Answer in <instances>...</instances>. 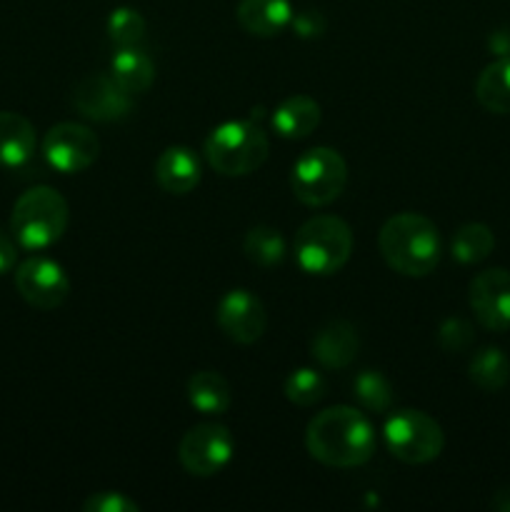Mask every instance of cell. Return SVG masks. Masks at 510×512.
<instances>
[{
	"instance_id": "30",
	"label": "cell",
	"mask_w": 510,
	"mask_h": 512,
	"mask_svg": "<svg viewBox=\"0 0 510 512\" xmlns=\"http://www.w3.org/2000/svg\"><path fill=\"white\" fill-rule=\"evenodd\" d=\"M290 25L300 38H320L325 33V18L318 10H303V13L293 15Z\"/></svg>"
},
{
	"instance_id": "23",
	"label": "cell",
	"mask_w": 510,
	"mask_h": 512,
	"mask_svg": "<svg viewBox=\"0 0 510 512\" xmlns=\"http://www.w3.org/2000/svg\"><path fill=\"white\" fill-rule=\"evenodd\" d=\"M495 248V235L488 225L483 223H468L463 228H458V233L453 235V243H450V253L458 263L463 265H475L483 263Z\"/></svg>"
},
{
	"instance_id": "9",
	"label": "cell",
	"mask_w": 510,
	"mask_h": 512,
	"mask_svg": "<svg viewBox=\"0 0 510 512\" xmlns=\"http://www.w3.org/2000/svg\"><path fill=\"white\" fill-rule=\"evenodd\" d=\"M15 288L35 310H55L68 300L70 278L53 258L33 255L15 268Z\"/></svg>"
},
{
	"instance_id": "8",
	"label": "cell",
	"mask_w": 510,
	"mask_h": 512,
	"mask_svg": "<svg viewBox=\"0 0 510 512\" xmlns=\"http://www.w3.org/2000/svg\"><path fill=\"white\" fill-rule=\"evenodd\" d=\"M233 435L220 423H200L183 435L178 458L195 478H213L233 460Z\"/></svg>"
},
{
	"instance_id": "24",
	"label": "cell",
	"mask_w": 510,
	"mask_h": 512,
	"mask_svg": "<svg viewBox=\"0 0 510 512\" xmlns=\"http://www.w3.org/2000/svg\"><path fill=\"white\" fill-rule=\"evenodd\" d=\"M243 250L248 260H253L260 268H275L285 258V240L280 230L270 228V225H255L245 233Z\"/></svg>"
},
{
	"instance_id": "3",
	"label": "cell",
	"mask_w": 510,
	"mask_h": 512,
	"mask_svg": "<svg viewBox=\"0 0 510 512\" xmlns=\"http://www.w3.org/2000/svg\"><path fill=\"white\" fill-rule=\"evenodd\" d=\"M68 218V203L63 195L48 185H35L15 200L10 233L20 248L38 253L63 238Z\"/></svg>"
},
{
	"instance_id": "7",
	"label": "cell",
	"mask_w": 510,
	"mask_h": 512,
	"mask_svg": "<svg viewBox=\"0 0 510 512\" xmlns=\"http://www.w3.org/2000/svg\"><path fill=\"white\" fill-rule=\"evenodd\" d=\"M383 433L390 453L408 465H425L443 453V428L423 410H398L385 420Z\"/></svg>"
},
{
	"instance_id": "6",
	"label": "cell",
	"mask_w": 510,
	"mask_h": 512,
	"mask_svg": "<svg viewBox=\"0 0 510 512\" xmlns=\"http://www.w3.org/2000/svg\"><path fill=\"white\" fill-rule=\"evenodd\" d=\"M348 183V165L333 148H313L298 158L290 175L295 198L310 208H323L340 198Z\"/></svg>"
},
{
	"instance_id": "32",
	"label": "cell",
	"mask_w": 510,
	"mask_h": 512,
	"mask_svg": "<svg viewBox=\"0 0 510 512\" xmlns=\"http://www.w3.org/2000/svg\"><path fill=\"white\" fill-rule=\"evenodd\" d=\"M490 508L498 512H510V488H500L490 500Z\"/></svg>"
},
{
	"instance_id": "5",
	"label": "cell",
	"mask_w": 510,
	"mask_h": 512,
	"mask_svg": "<svg viewBox=\"0 0 510 512\" xmlns=\"http://www.w3.org/2000/svg\"><path fill=\"white\" fill-rule=\"evenodd\" d=\"M353 253V230L338 215H315L295 233V260L308 275H335Z\"/></svg>"
},
{
	"instance_id": "17",
	"label": "cell",
	"mask_w": 510,
	"mask_h": 512,
	"mask_svg": "<svg viewBox=\"0 0 510 512\" xmlns=\"http://www.w3.org/2000/svg\"><path fill=\"white\" fill-rule=\"evenodd\" d=\"M35 153V128L25 115L0 110V168H18Z\"/></svg>"
},
{
	"instance_id": "12",
	"label": "cell",
	"mask_w": 510,
	"mask_h": 512,
	"mask_svg": "<svg viewBox=\"0 0 510 512\" xmlns=\"http://www.w3.org/2000/svg\"><path fill=\"white\" fill-rule=\"evenodd\" d=\"M468 303L485 330L505 333L510 328V270L490 268L475 275L470 280Z\"/></svg>"
},
{
	"instance_id": "19",
	"label": "cell",
	"mask_w": 510,
	"mask_h": 512,
	"mask_svg": "<svg viewBox=\"0 0 510 512\" xmlns=\"http://www.w3.org/2000/svg\"><path fill=\"white\" fill-rule=\"evenodd\" d=\"M110 75L128 93L138 95L153 85L155 63L140 45H120L113 53V58H110Z\"/></svg>"
},
{
	"instance_id": "27",
	"label": "cell",
	"mask_w": 510,
	"mask_h": 512,
	"mask_svg": "<svg viewBox=\"0 0 510 512\" xmlns=\"http://www.w3.org/2000/svg\"><path fill=\"white\" fill-rule=\"evenodd\" d=\"M108 38L113 40L115 45H140V40L145 38V18L135 8H115L113 13L108 15Z\"/></svg>"
},
{
	"instance_id": "2",
	"label": "cell",
	"mask_w": 510,
	"mask_h": 512,
	"mask_svg": "<svg viewBox=\"0 0 510 512\" xmlns=\"http://www.w3.org/2000/svg\"><path fill=\"white\" fill-rule=\"evenodd\" d=\"M378 248L395 273L423 278L438 268L443 245L433 220L420 213H398L380 228Z\"/></svg>"
},
{
	"instance_id": "11",
	"label": "cell",
	"mask_w": 510,
	"mask_h": 512,
	"mask_svg": "<svg viewBox=\"0 0 510 512\" xmlns=\"http://www.w3.org/2000/svg\"><path fill=\"white\" fill-rule=\"evenodd\" d=\"M73 105L83 118L95 123H118L133 110V93H128L113 75L93 73L73 88Z\"/></svg>"
},
{
	"instance_id": "26",
	"label": "cell",
	"mask_w": 510,
	"mask_h": 512,
	"mask_svg": "<svg viewBox=\"0 0 510 512\" xmlns=\"http://www.w3.org/2000/svg\"><path fill=\"white\" fill-rule=\"evenodd\" d=\"M328 393V383L323 375L313 368H298L288 375L285 380V398L298 408H310V405L320 403Z\"/></svg>"
},
{
	"instance_id": "31",
	"label": "cell",
	"mask_w": 510,
	"mask_h": 512,
	"mask_svg": "<svg viewBox=\"0 0 510 512\" xmlns=\"http://www.w3.org/2000/svg\"><path fill=\"white\" fill-rule=\"evenodd\" d=\"M18 263V243L5 230H0V275L10 273Z\"/></svg>"
},
{
	"instance_id": "25",
	"label": "cell",
	"mask_w": 510,
	"mask_h": 512,
	"mask_svg": "<svg viewBox=\"0 0 510 512\" xmlns=\"http://www.w3.org/2000/svg\"><path fill=\"white\" fill-rule=\"evenodd\" d=\"M353 395L368 413H388L393 408V385L380 370H363L353 380Z\"/></svg>"
},
{
	"instance_id": "21",
	"label": "cell",
	"mask_w": 510,
	"mask_h": 512,
	"mask_svg": "<svg viewBox=\"0 0 510 512\" xmlns=\"http://www.w3.org/2000/svg\"><path fill=\"white\" fill-rule=\"evenodd\" d=\"M475 98L488 113L510 115V58L485 65L475 83Z\"/></svg>"
},
{
	"instance_id": "14",
	"label": "cell",
	"mask_w": 510,
	"mask_h": 512,
	"mask_svg": "<svg viewBox=\"0 0 510 512\" xmlns=\"http://www.w3.org/2000/svg\"><path fill=\"white\" fill-rule=\"evenodd\" d=\"M360 348L358 333L348 320H330L313 335L310 353L325 370H343L355 360Z\"/></svg>"
},
{
	"instance_id": "22",
	"label": "cell",
	"mask_w": 510,
	"mask_h": 512,
	"mask_svg": "<svg viewBox=\"0 0 510 512\" xmlns=\"http://www.w3.org/2000/svg\"><path fill=\"white\" fill-rule=\"evenodd\" d=\"M468 375L485 393H498L510 380V360L500 348H483L470 358Z\"/></svg>"
},
{
	"instance_id": "16",
	"label": "cell",
	"mask_w": 510,
	"mask_h": 512,
	"mask_svg": "<svg viewBox=\"0 0 510 512\" xmlns=\"http://www.w3.org/2000/svg\"><path fill=\"white\" fill-rule=\"evenodd\" d=\"M240 28L255 38H275L293 20L290 0H240L235 10Z\"/></svg>"
},
{
	"instance_id": "29",
	"label": "cell",
	"mask_w": 510,
	"mask_h": 512,
	"mask_svg": "<svg viewBox=\"0 0 510 512\" xmlns=\"http://www.w3.org/2000/svg\"><path fill=\"white\" fill-rule=\"evenodd\" d=\"M85 512H138L140 505L130 500L128 495L113 493V490H103V493H93L83 503Z\"/></svg>"
},
{
	"instance_id": "28",
	"label": "cell",
	"mask_w": 510,
	"mask_h": 512,
	"mask_svg": "<svg viewBox=\"0 0 510 512\" xmlns=\"http://www.w3.org/2000/svg\"><path fill=\"white\" fill-rule=\"evenodd\" d=\"M473 325L463 318H448L438 328V343L445 353H465L473 345Z\"/></svg>"
},
{
	"instance_id": "10",
	"label": "cell",
	"mask_w": 510,
	"mask_h": 512,
	"mask_svg": "<svg viewBox=\"0 0 510 512\" xmlns=\"http://www.w3.org/2000/svg\"><path fill=\"white\" fill-rule=\"evenodd\" d=\"M43 155L58 173H83L98 160L100 140L88 125L58 123L45 133Z\"/></svg>"
},
{
	"instance_id": "1",
	"label": "cell",
	"mask_w": 510,
	"mask_h": 512,
	"mask_svg": "<svg viewBox=\"0 0 510 512\" xmlns=\"http://www.w3.org/2000/svg\"><path fill=\"white\" fill-rule=\"evenodd\" d=\"M305 448L328 468H358L375 453L373 423L360 410L335 405L310 420Z\"/></svg>"
},
{
	"instance_id": "15",
	"label": "cell",
	"mask_w": 510,
	"mask_h": 512,
	"mask_svg": "<svg viewBox=\"0 0 510 512\" xmlns=\"http://www.w3.org/2000/svg\"><path fill=\"white\" fill-rule=\"evenodd\" d=\"M155 180L170 195H185L200 183V158L185 145H170L155 160Z\"/></svg>"
},
{
	"instance_id": "13",
	"label": "cell",
	"mask_w": 510,
	"mask_h": 512,
	"mask_svg": "<svg viewBox=\"0 0 510 512\" xmlns=\"http://www.w3.org/2000/svg\"><path fill=\"white\" fill-rule=\"evenodd\" d=\"M215 320H218V328L240 345L258 343L268 325V315L260 298L245 288H235L220 298Z\"/></svg>"
},
{
	"instance_id": "4",
	"label": "cell",
	"mask_w": 510,
	"mask_h": 512,
	"mask_svg": "<svg viewBox=\"0 0 510 512\" xmlns=\"http://www.w3.org/2000/svg\"><path fill=\"white\" fill-rule=\"evenodd\" d=\"M268 135L250 120H228L210 130L205 140V160L220 175H250L268 160Z\"/></svg>"
},
{
	"instance_id": "20",
	"label": "cell",
	"mask_w": 510,
	"mask_h": 512,
	"mask_svg": "<svg viewBox=\"0 0 510 512\" xmlns=\"http://www.w3.org/2000/svg\"><path fill=\"white\" fill-rule=\"evenodd\" d=\"M188 403L200 415H208V418H218V415L228 413L230 403H233L228 380L215 373V370H200V373L190 375Z\"/></svg>"
},
{
	"instance_id": "18",
	"label": "cell",
	"mask_w": 510,
	"mask_h": 512,
	"mask_svg": "<svg viewBox=\"0 0 510 512\" xmlns=\"http://www.w3.org/2000/svg\"><path fill=\"white\" fill-rule=\"evenodd\" d=\"M270 123L280 138H308L320 125V105L310 95H290L275 108Z\"/></svg>"
}]
</instances>
